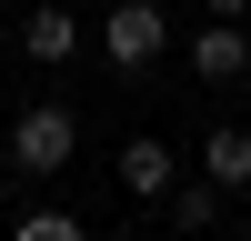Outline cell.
<instances>
[{"label":"cell","instance_id":"cell-1","mask_svg":"<svg viewBox=\"0 0 251 241\" xmlns=\"http://www.w3.org/2000/svg\"><path fill=\"white\" fill-rule=\"evenodd\" d=\"M71 151H80V111L71 100H20L10 111V171L50 181V171H71Z\"/></svg>","mask_w":251,"mask_h":241},{"label":"cell","instance_id":"cell-2","mask_svg":"<svg viewBox=\"0 0 251 241\" xmlns=\"http://www.w3.org/2000/svg\"><path fill=\"white\" fill-rule=\"evenodd\" d=\"M161 50H171V10L161 0H111L100 10V60L111 71H151Z\"/></svg>","mask_w":251,"mask_h":241},{"label":"cell","instance_id":"cell-3","mask_svg":"<svg viewBox=\"0 0 251 241\" xmlns=\"http://www.w3.org/2000/svg\"><path fill=\"white\" fill-rule=\"evenodd\" d=\"M10 40H20V60H40V71H60V60H80V0H30Z\"/></svg>","mask_w":251,"mask_h":241},{"label":"cell","instance_id":"cell-4","mask_svg":"<svg viewBox=\"0 0 251 241\" xmlns=\"http://www.w3.org/2000/svg\"><path fill=\"white\" fill-rule=\"evenodd\" d=\"M181 60H191V80H211V91H231L251 71V20H211V30L181 40Z\"/></svg>","mask_w":251,"mask_h":241},{"label":"cell","instance_id":"cell-5","mask_svg":"<svg viewBox=\"0 0 251 241\" xmlns=\"http://www.w3.org/2000/svg\"><path fill=\"white\" fill-rule=\"evenodd\" d=\"M121 191H131V201H171V191H181V151L151 141V131L121 141Z\"/></svg>","mask_w":251,"mask_h":241},{"label":"cell","instance_id":"cell-6","mask_svg":"<svg viewBox=\"0 0 251 241\" xmlns=\"http://www.w3.org/2000/svg\"><path fill=\"white\" fill-rule=\"evenodd\" d=\"M201 171H211L221 191H251V131H241V120H221V131L201 141Z\"/></svg>","mask_w":251,"mask_h":241},{"label":"cell","instance_id":"cell-7","mask_svg":"<svg viewBox=\"0 0 251 241\" xmlns=\"http://www.w3.org/2000/svg\"><path fill=\"white\" fill-rule=\"evenodd\" d=\"M161 211H171V231H211V221H221V181H211V171H201V181H181Z\"/></svg>","mask_w":251,"mask_h":241},{"label":"cell","instance_id":"cell-8","mask_svg":"<svg viewBox=\"0 0 251 241\" xmlns=\"http://www.w3.org/2000/svg\"><path fill=\"white\" fill-rule=\"evenodd\" d=\"M10 241H91V231H80L71 211H20V221H10Z\"/></svg>","mask_w":251,"mask_h":241},{"label":"cell","instance_id":"cell-9","mask_svg":"<svg viewBox=\"0 0 251 241\" xmlns=\"http://www.w3.org/2000/svg\"><path fill=\"white\" fill-rule=\"evenodd\" d=\"M201 10H211V20H251V0H201Z\"/></svg>","mask_w":251,"mask_h":241},{"label":"cell","instance_id":"cell-10","mask_svg":"<svg viewBox=\"0 0 251 241\" xmlns=\"http://www.w3.org/2000/svg\"><path fill=\"white\" fill-rule=\"evenodd\" d=\"M221 241H251V231H221Z\"/></svg>","mask_w":251,"mask_h":241}]
</instances>
